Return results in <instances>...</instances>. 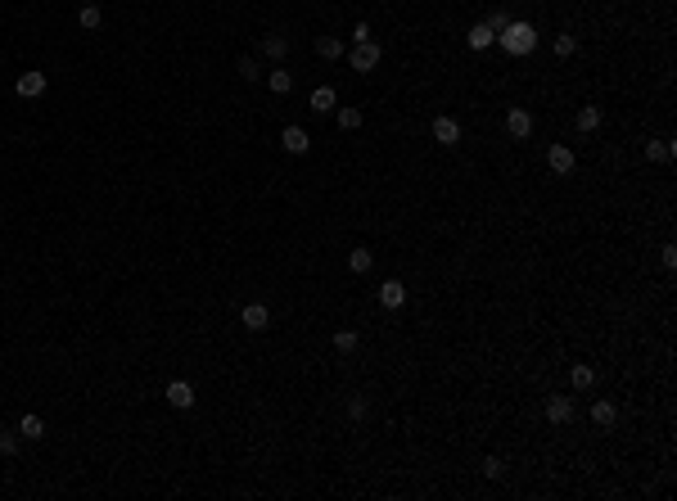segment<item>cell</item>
<instances>
[{
    "label": "cell",
    "mask_w": 677,
    "mask_h": 501,
    "mask_svg": "<svg viewBox=\"0 0 677 501\" xmlns=\"http://www.w3.org/2000/svg\"><path fill=\"white\" fill-rule=\"evenodd\" d=\"M18 438L41 443V438H45V420H41V415H23V420H18Z\"/></svg>",
    "instance_id": "obj_13"
},
{
    "label": "cell",
    "mask_w": 677,
    "mask_h": 501,
    "mask_svg": "<svg viewBox=\"0 0 677 501\" xmlns=\"http://www.w3.org/2000/svg\"><path fill=\"white\" fill-rule=\"evenodd\" d=\"M339 127L343 131H357V127H362V108H339Z\"/></svg>",
    "instance_id": "obj_26"
},
{
    "label": "cell",
    "mask_w": 677,
    "mask_h": 501,
    "mask_svg": "<svg viewBox=\"0 0 677 501\" xmlns=\"http://www.w3.org/2000/svg\"><path fill=\"white\" fill-rule=\"evenodd\" d=\"M45 86H50L45 72H23V77H18V95H23V100H41Z\"/></svg>",
    "instance_id": "obj_8"
},
{
    "label": "cell",
    "mask_w": 677,
    "mask_h": 501,
    "mask_svg": "<svg viewBox=\"0 0 677 501\" xmlns=\"http://www.w3.org/2000/svg\"><path fill=\"white\" fill-rule=\"evenodd\" d=\"M547 167H551L556 176H569L574 167H578V158H574L569 145H551V150H547Z\"/></svg>",
    "instance_id": "obj_3"
},
{
    "label": "cell",
    "mask_w": 677,
    "mask_h": 501,
    "mask_svg": "<svg viewBox=\"0 0 677 501\" xmlns=\"http://www.w3.org/2000/svg\"><path fill=\"white\" fill-rule=\"evenodd\" d=\"M357 41H371V28H366V23H357V28H352V45Z\"/></svg>",
    "instance_id": "obj_33"
},
{
    "label": "cell",
    "mask_w": 677,
    "mask_h": 501,
    "mask_svg": "<svg viewBox=\"0 0 677 501\" xmlns=\"http://www.w3.org/2000/svg\"><path fill=\"white\" fill-rule=\"evenodd\" d=\"M506 131L515 140H528L533 136V113L528 108H506Z\"/></svg>",
    "instance_id": "obj_4"
},
{
    "label": "cell",
    "mask_w": 677,
    "mask_h": 501,
    "mask_svg": "<svg viewBox=\"0 0 677 501\" xmlns=\"http://www.w3.org/2000/svg\"><path fill=\"white\" fill-rule=\"evenodd\" d=\"M596 127H600V108H596V104H583V108H578V131H583V136H592Z\"/></svg>",
    "instance_id": "obj_16"
},
{
    "label": "cell",
    "mask_w": 677,
    "mask_h": 501,
    "mask_svg": "<svg viewBox=\"0 0 677 501\" xmlns=\"http://www.w3.org/2000/svg\"><path fill=\"white\" fill-rule=\"evenodd\" d=\"M592 420H596V424H605V429H610V424L619 420V411H614V402H605V398H600L596 407H592Z\"/></svg>",
    "instance_id": "obj_24"
},
{
    "label": "cell",
    "mask_w": 677,
    "mask_h": 501,
    "mask_svg": "<svg viewBox=\"0 0 677 501\" xmlns=\"http://www.w3.org/2000/svg\"><path fill=\"white\" fill-rule=\"evenodd\" d=\"M357 344H362V334H357V330H339V334H335V352H343V357L357 352Z\"/></svg>",
    "instance_id": "obj_23"
},
{
    "label": "cell",
    "mask_w": 677,
    "mask_h": 501,
    "mask_svg": "<svg viewBox=\"0 0 677 501\" xmlns=\"http://www.w3.org/2000/svg\"><path fill=\"white\" fill-rule=\"evenodd\" d=\"M18 451V434H0V456H14Z\"/></svg>",
    "instance_id": "obj_29"
},
{
    "label": "cell",
    "mask_w": 677,
    "mask_h": 501,
    "mask_svg": "<svg viewBox=\"0 0 677 501\" xmlns=\"http://www.w3.org/2000/svg\"><path fill=\"white\" fill-rule=\"evenodd\" d=\"M547 420H551V424H569V420H574V398L551 393V398H547Z\"/></svg>",
    "instance_id": "obj_5"
},
{
    "label": "cell",
    "mask_w": 677,
    "mask_h": 501,
    "mask_svg": "<svg viewBox=\"0 0 677 501\" xmlns=\"http://www.w3.org/2000/svg\"><path fill=\"white\" fill-rule=\"evenodd\" d=\"M240 77L244 81H257V64H253V59H240Z\"/></svg>",
    "instance_id": "obj_31"
},
{
    "label": "cell",
    "mask_w": 677,
    "mask_h": 501,
    "mask_svg": "<svg viewBox=\"0 0 677 501\" xmlns=\"http://www.w3.org/2000/svg\"><path fill=\"white\" fill-rule=\"evenodd\" d=\"M240 321L249 325V330H267V325H271V312H267V303H249V308L240 312Z\"/></svg>",
    "instance_id": "obj_10"
},
{
    "label": "cell",
    "mask_w": 677,
    "mask_h": 501,
    "mask_svg": "<svg viewBox=\"0 0 677 501\" xmlns=\"http://www.w3.org/2000/svg\"><path fill=\"white\" fill-rule=\"evenodd\" d=\"M316 55H321V59H339L343 55V41H339V36H316Z\"/></svg>",
    "instance_id": "obj_21"
},
{
    "label": "cell",
    "mask_w": 677,
    "mask_h": 501,
    "mask_svg": "<svg viewBox=\"0 0 677 501\" xmlns=\"http://www.w3.org/2000/svg\"><path fill=\"white\" fill-rule=\"evenodd\" d=\"M163 398H167V407H177V411H190V407H194V388H190L186 380H172Z\"/></svg>",
    "instance_id": "obj_7"
},
{
    "label": "cell",
    "mask_w": 677,
    "mask_h": 501,
    "mask_svg": "<svg viewBox=\"0 0 677 501\" xmlns=\"http://www.w3.org/2000/svg\"><path fill=\"white\" fill-rule=\"evenodd\" d=\"M569 384L578 388V393H583V388H592L596 384V371L587 361H578V366H569Z\"/></svg>",
    "instance_id": "obj_14"
},
{
    "label": "cell",
    "mask_w": 677,
    "mask_h": 501,
    "mask_svg": "<svg viewBox=\"0 0 677 501\" xmlns=\"http://www.w3.org/2000/svg\"><path fill=\"white\" fill-rule=\"evenodd\" d=\"M402 303H406V285H402V280H384V285H379V308L398 312Z\"/></svg>",
    "instance_id": "obj_6"
},
{
    "label": "cell",
    "mask_w": 677,
    "mask_h": 501,
    "mask_svg": "<svg viewBox=\"0 0 677 501\" xmlns=\"http://www.w3.org/2000/svg\"><path fill=\"white\" fill-rule=\"evenodd\" d=\"M262 55H267V59H285V55H289V41H285L280 32H267V36H262Z\"/></svg>",
    "instance_id": "obj_15"
},
{
    "label": "cell",
    "mask_w": 677,
    "mask_h": 501,
    "mask_svg": "<svg viewBox=\"0 0 677 501\" xmlns=\"http://www.w3.org/2000/svg\"><path fill=\"white\" fill-rule=\"evenodd\" d=\"M492 41H497V32H492L488 23H474V28H470V50H488Z\"/></svg>",
    "instance_id": "obj_17"
},
{
    "label": "cell",
    "mask_w": 677,
    "mask_h": 501,
    "mask_svg": "<svg viewBox=\"0 0 677 501\" xmlns=\"http://www.w3.org/2000/svg\"><path fill=\"white\" fill-rule=\"evenodd\" d=\"M434 140H438V145H457V140H461L457 118H434Z\"/></svg>",
    "instance_id": "obj_11"
},
{
    "label": "cell",
    "mask_w": 677,
    "mask_h": 501,
    "mask_svg": "<svg viewBox=\"0 0 677 501\" xmlns=\"http://www.w3.org/2000/svg\"><path fill=\"white\" fill-rule=\"evenodd\" d=\"M677 158V145L673 140H650L646 145V163H673Z\"/></svg>",
    "instance_id": "obj_12"
},
{
    "label": "cell",
    "mask_w": 677,
    "mask_h": 501,
    "mask_svg": "<svg viewBox=\"0 0 677 501\" xmlns=\"http://www.w3.org/2000/svg\"><path fill=\"white\" fill-rule=\"evenodd\" d=\"M497 41L506 45V55H515V59H524V55L537 50V32L528 28V23H506V32H501Z\"/></svg>",
    "instance_id": "obj_1"
},
{
    "label": "cell",
    "mask_w": 677,
    "mask_h": 501,
    "mask_svg": "<svg viewBox=\"0 0 677 501\" xmlns=\"http://www.w3.org/2000/svg\"><path fill=\"white\" fill-rule=\"evenodd\" d=\"M366 411H371V402H366V398H352V402H348V415H352V420H366Z\"/></svg>",
    "instance_id": "obj_28"
},
{
    "label": "cell",
    "mask_w": 677,
    "mask_h": 501,
    "mask_svg": "<svg viewBox=\"0 0 677 501\" xmlns=\"http://www.w3.org/2000/svg\"><path fill=\"white\" fill-rule=\"evenodd\" d=\"M77 23H82L86 32H95V28H100V23H104V9H100V5H82V14H77Z\"/></svg>",
    "instance_id": "obj_20"
},
{
    "label": "cell",
    "mask_w": 677,
    "mask_h": 501,
    "mask_svg": "<svg viewBox=\"0 0 677 501\" xmlns=\"http://www.w3.org/2000/svg\"><path fill=\"white\" fill-rule=\"evenodd\" d=\"M506 23H510V14H501V9H497V14H488V28H492V32H497V36H501V32H506Z\"/></svg>",
    "instance_id": "obj_30"
},
{
    "label": "cell",
    "mask_w": 677,
    "mask_h": 501,
    "mask_svg": "<svg viewBox=\"0 0 677 501\" xmlns=\"http://www.w3.org/2000/svg\"><path fill=\"white\" fill-rule=\"evenodd\" d=\"M659 262H664V266H668V271H673V266H677V249H673V244H664V249H659Z\"/></svg>",
    "instance_id": "obj_32"
},
{
    "label": "cell",
    "mask_w": 677,
    "mask_h": 501,
    "mask_svg": "<svg viewBox=\"0 0 677 501\" xmlns=\"http://www.w3.org/2000/svg\"><path fill=\"white\" fill-rule=\"evenodd\" d=\"M551 50H556L560 59H569V55L578 50V36H574V32H560V36H556V41H551Z\"/></svg>",
    "instance_id": "obj_25"
},
{
    "label": "cell",
    "mask_w": 677,
    "mask_h": 501,
    "mask_svg": "<svg viewBox=\"0 0 677 501\" xmlns=\"http://www.w3.org/2000/svg\"><path fill=\"white\" fill-rule=\"evenodd\" d=\"M335 100H339L335 86H316V91H312V113H330V108H335Z\"/></svg>",
    "instance_id": "obj_18"
},
{
    "label": "cell",
    "mask_w": 677,
    "mask_h": 501,
    "mask_svg": "<svg viewBox=\"0 0 677 501\" xmlns=\"http://www.w3.org/2000/svg\"><path fill=\"white\" fill-rule=\"evenodd\" d=\"M348 266H352L357 276H366V271H371V266H375V258H371V249H352V253H348Z\"/></svg>",
    "instance_id": "obj_22"
},
{
    "label": "cell",
    "mask_w": 677,
    "mask_h": 501,
    "mask_svg": "<svg viewBox=\"0 0 677 501\" xmlns=\"http://www.w3.org/2000/svg\"><path fill=\"white\" fill-rule=\"evenodd\" d=\"M280 145H285V150H289L293 158H298V154L312 150V136H307L303 127H285V131H280Z\"/></svg>",
    "instance_id": "obj_9"
},
{
    "label": "cell",
    "mask_w": 677,
    "mask_h": 501,
    "mask_svg": "<svg viewBox=\"0 0 677 501\" xmlns=\"http://www.w3.org/2000/svg\"><path fill=\"white\" fill-rule=\"evenodd\" d=\"M348 64H352L357 72H371V68L379 64V45H375V41H357L352 50H348Z\"/></svg>",
    "instance_id": "obj_2"
},
{
    "label": "cell",
    "mask_w": 677,
    "mask_h": 501,
    "mask_svg": "<svg viewBox=\"0 0 677 501\" xmlns=\"http://www.w3.org/2000/svg\"><path fill=\"white\" fill-rule=\"evenodd\" d=\"M506 466H501V456H483V479H501Z\"/></svg>",
    "instance_id": "obj_27"
},
{
    "label": "cell",
    "mask_w": 677,
    "mask_h": 501,
    "mask_svg": "<svg viewBox=\"0 0 677 501\" xmlns=\"http://www.w3.org/2000/svg\"><path fill=\"white\" fill-rule=\"evenodd\" d=\"M267 86L276 91V95H289V91H293V72H289V68H276V72L267 77Z\"/></svg>",
    "instance_id": "obj_19"
}]
</instances>
